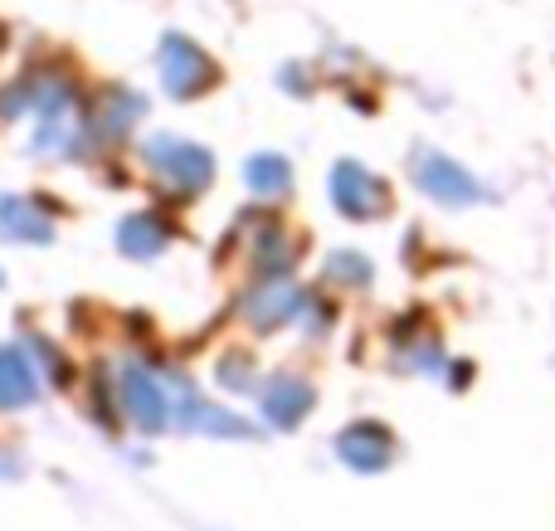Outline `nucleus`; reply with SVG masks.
I'll list each match as a JSON object with an SVG mask.
<instances>
[{"label":"nucleus","instance_id":"423d86ee","mask_svg":"<svg viewBox=\"0 0 555 531\" xmlns=\"http://www.w3.org/2000/svg\"><path fill=\"white\" fill-rule=\"evenodd\" d=\"M156 64H162V83H166V93H171V98H201L205 88L220 78L215 59L205 54L195 39H185V35H166Z\"/></svg>","mask_w":555,"mask_h":531},{"label":"nucleus","instance_id":"1a4fd4ad","mask_svg":"<svg viewBox=\"0 0 555 531\" xmlns=\"http://www.w3.org/2000/svg\"><path fill=\"white\" fill-rule=\"evenodd\" d=\"M312 405H317V390L307 386L302 376H293V371L273 376L269 386L259 390V410L273 429H297L307 415H312Z\"/></svg>","mask_w":555,"mask_h":531},{"label":"nucleus","instance_id":"f257e3e1","mask_svg":"<svg viewBox=\"0 0 555 531\" xmlns=\"http://www.w3.org/2000/svg\"><path fill=\"white\" fill-rule=\"evenodd\" d=\"M146 166L176 195H201L215 181V156L195 142H181V137H152L146 142Z\"/></svg>","mask_w":555,"mask_h":531},{"label":"nucleus","instance_id":"9d476101","mask_svg":"<svg viewBox=\"0 0 555 531\" xmlns=\"http://www.w3.org/2000/svg\"><path fill=\"white\" fill-rule=\"evenodd\" d=\"M0 239L49 244L54 239V215H49V205L25 200V195H0Z\"/></svg>","mask_w":555,"mask_h":531},{"label":"nucleus","instance_id":"aec40b11","mask_svg":"<svg viewBox=\"0 0 555 531\" xmlns=\"http://www.w3.org/2000/svg\"><path fill=\"white\" fill-rule=\"evenodd\" d=\"M20 468H25V458H20L15 449H0V478H15Z\"/></svg>","mask_w":555,"mask_h":531},{"label":"nucleus","instance_id":"6e6552de","mask_svg":"<svg viewBox=\"0 0 555 531\" xmlns=\"http://www.w3.org/2000/svg\"><path fill=\"white\" fill-rule=\"evenodd\" d=\"M336 458H341L351 474H385L395 464V435L380 425V419H356L336 435Z\"/></svg>","mask_w":555,"mask_h":531},{"label":"nucleus","instance_id":"6ab92c4d","mask_svg":"<svg viewBox=\"0 0 555 531\" xmlns=\"http://www.w3.org/2000/svg\"><path fill=\"white\" fill-rule=\"evenodd\" d=\"M25 357L35 361V371L44 366V371H49V380H59V386H64V380H68V361H64V351H54V347H49L44 337H29Z\"/></svg>","mask_w":555,"mask_h":531},{"label":"nucleus","instance_id":"0eeeda50","mask_svg":"<svg viewBox=\"0 0 555 531\" xmlns=\"http://www.w3.org/2000/svg\"><path fill=\"white\" fill-rule=\"evenodd\" d=\"M326 191H332V205L346 220H380V215L390 210L385 181L365 171L361 161H336L332 176H326Z\"/></svg>","mask_w":555,"mask_h":531},{"label":"nucleus","instance_id":"f3484780","mask_svg":"<svg viewBox=\"0 0 555 531\" xmlns=\"http://www.w3.org/2000/svg\"><path fill=\"white\" fill-rule=\"evenodd\" d=\"M215 376H220L224 390H254V380H259V371H254V361L244 357V351H230V357L215 366Z\"/></svg>","mask_w":555,"mask_h":531},{"label":"nucleus","instance_id":"4468645a","mask_svg":"<svg viewBox=\"0 0 555 531\" xmlns=\"http://www.w3.org/2000/svg\"><path fill=\"white\" fill-rule=\"evenodd\" d=\"M244 185H249L254 195H283L287 185H293V161L278 152H259L244 161Z\"/></svg>","mask_w":555,"mask_h":531},{"label":"nucleus","instance_id":"a211bd4d","mask_svg":"<svg viewBox=\"0 0 555 531\" xmlns=\"http://www.w3.org/2000/svg\"><path fill=\"white\" fill-rule=\"evenodd\" d=\"M400 366H404V371H424V376H443V380H449V361H443V351L434 347V341L400 351Z\"/></svg>","mask_w":555,"mask_h":531},{"label":"nucleus","instance_id":"412c9836","mask_svg":"<svg viewBox=\"0 0 555 531\" xmlns=\"http://www.w3.org/2000/svg\"><path fill=\"white\" fill-rule=\"evenodd\" d=\"M0 283H5V273H0Z\"/></svg>","mask_w":555,"mask_h":531},{"label":"nucleus","instance_id":"20e7f679","mask_svg":"<svg viewBox=\"0 0 555 531\" xmlns=\"http://www.w3.org/2000/svg\"><path fill=\"white\" fill-rule=\"evenodd\" d=\"M307 308H312L307 288H302L297 279H287V273H278V279H259L249 293H244V302H240L244 322H249L254 332H278V327H287V322H297Z\"/></svg>","mask_w":555,"mask_h":531},{"label":"nucleus","instance_id":"f03ea898","mask_svg":"<svg viewBox=\"0 0 555 531\" xmlns=\"http://www.w3.org/2000/svg\"><path fill=\"white\" fill-rule=\"evenodd\" d=\"M162 386H166V405H171L176 429H201V435H215V439H259L249 419L215 405V400H205V396H195V386L185 376H166Z\"/></svg>","mask_w":555,"mask_h":531},{"label":"nucleus","instance_id":"2eb2a0df","mask_svg":"<svg viewBox=\"0 0 555 531\" xmlns=\"http://www.w3.org/2000/svg\"><path fill=\"white\" fill-rule=\"evenodd\" d=\"M293 259H297V244L287 239L283 224H263V230L254 234V269H263L269 279H278Z\"/></svg>","mask_w":555,"mask_h":531},{"label":"nucleus","instance_id":"ddd939ff","mask_svg":"<svg viewBox=\"0 0 555 531\" xmlns=\"http://www.w3.org/2000/svg\"><path fill=\"white\" fill-rule=\"evenodd\" d=\"M166 244H171V230H166V220L152 210H137L117 224V249H122L127 259H156Z\"/></svg>","mask_w":555,"mask_h":531},{"label":"nucleus","instance_id":"7ed1b4c3","mask_svg":"<svg viewBox=\"0 0 555 531\" xmlns=\"http://www.w3.org/2000/svg\"><path fill=\"white\" fill-rule=\"evenodd\" d=\"M113 400L127 415V425H137L142 435H162V429H171L166 386L152 366H142V361H122V366H117V396Z\"/></svg>","mask_w":555,"mask_h":531},{"label":"nucleus","instance_id":"dca6fc26","mask_svg":"<svg viewBox=\"0 0 555 531\" xmlns=\"http://www.w3.org/2000/svg\"><path fill=\"white\" fill-rule=\"evenodd\" d=\"M322 273H326V283H341V288H371V279H375L371 259L356 249H336L332 259L322 263Z\"/></svg>","mask_w":555,"mask_h":531},{"label":"nucleus","instance_id":"f8f14e48","mask_svg":"<svg viewBox=\"0 0 555 531\" xmlns=\"http://www.w3.org/2000/svg\"><path fill=\"white\" fill-rule=\"evenodd\" d=\"M142 113H146L142 93H132V88H107L93 113V137L98 142H122V137L142 122Z\"/></svg>","mask_w":555,"mask_h":531},{"label":"nucleus","instance_id":"9b49d317","mask_svg":"<svg viewBox=\"0 0 555 531\" xmlns=\"http://www.w3.org/2000/svg\"><path fill=\"white\" fill-rule=\"evenodd\" d=\"M39 400V371L25 347H0V415L29 410Z\"/></svg>","mask_w":555,"mask_h":531},{"label":"nucleus","instance_id":"39448f33","mask_svg":"<svg viewBox=\"0 0 555 531\" xmlns=\"http://www.w3.org/2000/svg\"><path fill=\"white\" fill-rule=\"evenodd\" d=\"M414 181H420V191L429 195V200H439V205H478V200H488V185H482L468 166H459L453 156H443V152H429V146L414 152Z\"/></svg>","mask_w":555,"mask_h":531}]
</instances>
